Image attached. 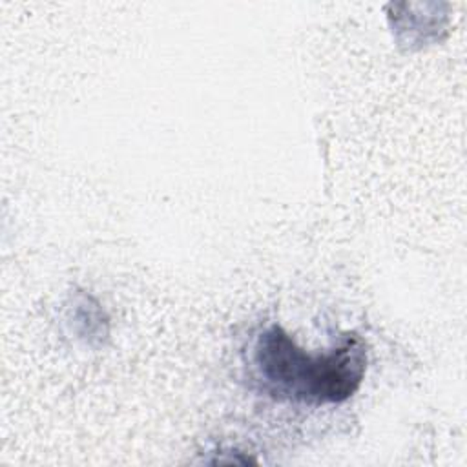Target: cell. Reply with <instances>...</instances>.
<instances>
[{
  "label": "cell",
  "mask_w": 467,
  "mask_h": 467,
  "mask_svg": "<svg viewBox=\"0 0 467 467\" xmlns=\"http://www.w3.org/2000/svg\"><path fill=\"white\" fill-rule=\"evenodd\" d=\"M252 361L261 387L275 400L306 405L347 401L361 387L367 343L347 332L327 352L310 354L279 325L266 327L254 343Z\"/></svg>",
  "instance_id": "obj_1"
}]
</instances>
